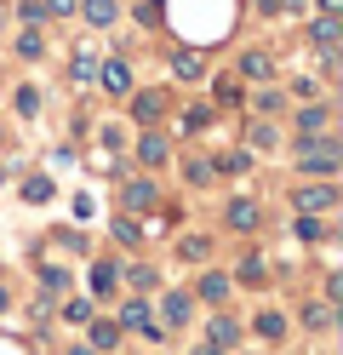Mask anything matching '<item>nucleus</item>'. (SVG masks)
Returning a JSON list of instances; mask_svg holds the SVG:
<instances>
[{
    "label": "nucleus",
    "instance_id": "f257e3e1",
    "mask_svg": "<svg viewBox=\"0 0 343 355\" xmlns=\"http://www.w3.org/2000/svg\"><path fill=\"white\" fill-rule=\"evenodd\" d=\"M297 166H304V172H337L343 166V149L332 138H304V144H297Z\"/></svg>",
    "mask_w": 343,
    "mask_h": 355
},
{
    "label": "nucleus",
    "instance_id": "f03ea898",
    "mask_svg": "<svg viewBox=\"0 0 343 355\" xmlns=\"http://www.w3.org/2000/svg\"><path fill=\"white\" fill-rule=\"evenodd\" d=\"M121 327H132V332H143V338H160V327L149 321V304H137V298H132V304L121 309Z\"/></svg>",
    "mask_w": 343,
    "mask_h": 355
},
{
    "label": "nucleus",
    "instance_id": "7ed1b4c3",
    "mask_svg": "<svg viewBox=\"0 0 343 355\" xmlns=\"http://www.w3.org/2000/svg\"><path fill=\"white\" fill-rule=\"evenodd\" d=\"M98 80H103V92H114V98H126V92H132V69H126V63H103Z\"/></svg>",
    "mask_w": 343,
    "mask_h": 355
},
{
    "label": "nucleus",
    "instance_id": "20e7f679",
    "mask_svg": "<svg viewBox=\"0 0 343 355\" xmlns=\"http://www.w3.org/2000/svg\"><path fill=\"white\" fill-rule=\"evenodd\" d=\"M337 201V189L332 184H309V189H297V207L304 212H320V207H332Z\"/></svg>",
    "mask_w": 343,
    "mask_h": 355
},
{
    "label": "nucleus",
    "instance_id": "39448f33",
    "mask_svg": "<svg viewBox=\"0 0 343 355\" xmlns=\"http://www.w3.org/2000/svg\"><path fill=\"white\" fill-rule=\"evenodd\" d=\"M160 115H166V92H137V121H160Z\"/></svg>",
    "mask_w": 343,
    "mask_h": 355
},
{
    "label": "nucleus",
    "instance_id": "423d86ee",
    "mask_svg": "<svg viewBox=\"0 0 343 355\" xmlns=\"http://www.w3.org/2000/svg\"><path fill=\"white\" fill-rule=\"evenodd\" d=\"M86 17H91L98 29H109L114 17H121V0H86Z\"/></svg>",
    "mask_w": 343,
    "mask_h": 355
},
{
    "label": "nucleus",
    "instance_id": "0eeeda50",
    "mask_svg": "<svg viewBox=\"0 0 343 355\" xmlns=\"http://www.w3.org/2000/svg\"><path fill=\"white\" fill-rule=\"evenodd\" d=\"M309 40H315V46H320V52H332V46H337V17L326 12V17H320V24L309 29Z\"/></svg>",
    "mask_w": 343,
    "mask_h": 355
},
{
    "label": "nucleus",
    "instance_id": "6e6552de",
    "mask_svg": "<svg viewBox=\"0 0 343 355\" xmlns=\"http://www.w3.org/2000/svg\"><path fill=\"white\" fill-rule=\"evenodd\" d=\"M137 155H143V166H166V155H172V149H166V138H155V132H149V138L137 144Z\"/></svg>",
    "mask_w": 343,
    "mask_h": 355
},
{
    "label": "nucleus",
    "instance_id": "1a4fd4ad",
    "mask_svg": "<svg viewBox=\"0 0 343 355\" xmlns=\"http://www.w3.org/2000/svg\"><path fill=\"white\" fill-rule=\"evenodd\" d=\"M269 69H274L269 52H246V58H240V75H246V80H269Z\"/></svg>",
    "mask_w": 343,
    "mask_h": 355
},
{
    "label": "nucleus",
    "instance_id": "9d476101",
    "mask_svg": "<svg viewBox=\"0 0 343 355\" xmlns=\"http://www.w3.org/2000/svg\"><path fill=\"white\" fill-rule=\"evenodd\" d=\"M172 69H177L183 80H200V75H206V63H200V52H177V58H172Z\"/></svg>",
    "mask_w": 343,
    "mask_h": 355
},
{
    "label": "nucleus",
    "instance_id": "9b49d317",
    "mask_svg": "<svg viewBox=\"0 0 343 355\" xmlns=\"http://www.w3.org/2000/svg\"><path fill=\"white\" fill-rule=\"evenodd\" d=\"M23 201L46 207V201H52V178H29V184H23Z\"/></svg>",
    "mask_w": 343,
    "mask_h": 355
},
{
    "label": "nucleus",
    "instance_id": "f8f14e48",
    "mask_svg": "<svg viewBox=\"0 0 343 355\" xmlns=\"http://www.w3.org/2000/svg\"><path fill=\"white\" fill-rule=\"evenodd\" d=\"M229 224H235V230H252V224H258V207H252V201H235V207H229Z\"/></svg>",
    "mask_w": 343,
    "mask_h": 355
},
{
    "label": "nucleus",
    "instance_id": "ddd939ff",
    "mask_svg": "<svg viewBox=\"0 0 343 355\" xmlns=\"http://www.w3.org/2000/svg\"><path fill=\"white\" fill-rule=\"evenodd\" d=\"M114 281H121V270H114V263H98V270H91V286H98L103 298L114 293Z\"/></svg>",
    "mask_w": 343,
    "mask_h": 355
},
{
    "label": "nucleus",
    "instance_id": "4468645a",
    "mask_svg": "<svg viewBox=\"0 0 343 355\" xmlns=\"http://www.w3.org/2000/svg\"><path fill=\"white\" fill-rule=\"evenodd\" d=\"M166 321H172V327L189 321V298H183V293H166Z\"/></svg>",
    "mask_w": 343,
    "mask_h": 355
},
{
    "label": "nucleus",
    "instance_id": "2eb2a0df",
    "mask_svg": "<svg viewBox=\"0 0 343 355\" xmlns=\"http://www.w3.org/2000/svg\"><path fill=\"white\" fill-rule=\"evenodd\" d=\"M126 201H132V207H149V201H155V184H149V178H137V184L126 189Z\"/></svg>",
    "mask_w": 343,
    "mask_h": 355
},
{
    "label": "nucleus",
    "instance_id": "dca6fc26",
    "mask_svg": "<svg viewBox=\"0 0 343 355\" xmlns=\"http://www.w3.org/2000/svg\"><path fill=\"white\" fill-rule=\"evenodd\" d=\"M63 315H69V327H80V321H91V304H86V298H69Z\"/></svg>",
    "mask_w": 343,
    "mask_h": 355
},
{
    "label": "nucleus",
    "instance_id": "f3484780",
    "mask_svg": "<svg viewBox=\"0 0 343 355\" xmlns=\"http://www.w3.org/2000/svg\"><path fill=\"white\" fill-rule=\"evenodd\" d=\"M212 344H218V349H223V344H235V321H229V315L212 321Z\"/></svg>",
    "mask_w": 343,
    "mask_h": 355
},
{
    "label": "nucleus",
    "instance_id": "a211bd4d",
    "mask_svg": "<svg viewBox=\"0 0 343 355\" xmlns=\"http://www.w3.org/2000/svg\"><path fill=\"white\" fill-rule=\"evenodd\" d=\"M17 52H23V58H40V52H46V40H40L35 29H23V40H17Z\"/></svg>",
    "mask_w": 343,
    "mask_h": 355
},
{
    "label": "nucleus",
    "instance_id": "6ab92c4d",
    "mask_svg": "<svg viewBox=\"0 0 343 355\" xmlns=\"http://www.w3.org/2000/svg\"><path fill=\"white\" fill-rule=\"evenodd\" d=\"M223 293H229L223 275H200V298H223Z\"/></svg>",
    "mask_w": 343,
    "mask_h": 355
},
{
    "label": "nucleus",
    "instance_id": "aec40b11",
    "mask_svg": "<svg viewBox=\"0 0 343 355\" xmlns=\"http://www.w3.org/2000/svg\"><path fill=\"white\" fill-rule=\"evenodd\" d=\"M132 286H137V293H149V286H155V270H143V263H132V275H126Z\"/></svg>",
    "mask_w": 343,
    "mask_h": 355
},
{
    "label": "nucleus",
    "instance_id": "412c9836",
    "mask_svg": "<svg viewBox=\"0 0 343 355\" xmlns=\"http://www.w3.org/2000/svg\"><path fill=\"white\" fill-rule=\"evenodd\" d=\"M114 338H121V327H109V321L91 332V344H98V349H114Z\"/></svg>",
    "mask_w": 343,
    "mask_h": 355
},
{
    "label": "nucleus",
    "instance_id": "4be33fe9",
    "mask_svg": "<svg viewBox=\"0 0 343 355\" xmlns=\"http://www.w3.org/2000/svg\"><path fill=\"white\" fill-rule=\"evenodd\" d=\"M297 126H304V132H320V126H326V109H304V115H297Z\"/></svg>",
    "mask_w": 343,
    "mask_h": 355
},
{
    "label": "nucleus",
    "instance_id": "5701e85b",
    "mask_svg": "<svg viewBox=\"0 0 343 355\" xmlns=\"http://www.w3.org/2000/svg\"><path fill=\"white\" fill-rule=\"evenodd\" d=\"M304 321H309V327H326V321H332V304H309Z\"/></svg>",
    "mask_w": 343,
    "mask_h": 355
},
{
    "label": "nucleus",
    "instance_id": "b1692460",
    "mask_svg": "<svg viewBox=\"0 0 343 355\" xmlns=\"http://www.w3.org/2000/svg\"><path fill=\"white\" fill-rule=\"evenodd\" d=\"M258 332H263V338H281L286 321H281V315H258Z\"/></svg>",
    "mask_w": 343,
    "mask_h": 355
},
{
    "label": "nucleus",
    "instance_id": "393cba45",
    "mask_svg": "<svg viewBox=\"0 0 343 355\" xmlns=\"http://www.w3.org/2000/svg\"><path fill=\"white\" fill-rule=\"evenodd\" d=\"M183 126H189V132H200V126H212V109H189V115H183Z\"/></svg>",
    "mask_w": 343,
    "mask_h": 355
},
{
    "label": "nucleus",
    "instance_id": "a878e982",
    "mask_svg": "<svg viewBox=\"0 0 343 355\" xmlns=\"http://www.w3.org/2000/svg\"><path fill=\"white\" fill-rule=\"evenodd\" d=\"M212 172H218L212 161H189V178H195V184H212Z\"/></svg>",
    "mask_w": 343,
    "mask_h": 355
},
{
    "label": "nucleus",
    "instance_id": "bb28decb",
    "mask_svg": "<svg viewBox=\"0 0 343 355\" xmlns=\"http://www.w3.org/2000/svg\"><path fill=\"white\" fill-rule=\"evenodd\" d=\"M35 109H40V98L29 92V86H23V92H17V115H35Z\"/></svg>",
    "mask_w": 343,
    "mask_h": 355
},
{
    "label": "nucleus",
    "instance_id": "cd10ccee",
    "mask_svg": "<svg viewBox=\"0 0 343 355\" xmlns=\"http://www.w3.org/2000/svg\"><path fill=\"white\" fill-rule=\"evenodd\" d=\"M75 80H98V63H91V58H75Z\"/></svg>",
    "mask_w": 343,
    "mask_h": 355
},
{
    "label": "nucleus",
    "instance_id": "c85d7f7f",
    "mask_svg": "<svg viewBox=\"0 0 343 355\" xmlns=\"http://www.w3.org/2000/svg\"><path fill=\"white\" fill-rule=\"evenodd\" d=\"M292 230H297V235H304V241H315V235H320V230H326V224H315V218H297V224H292Z\"/></svg>",
    "mask_w": 343,
    "mask_h": 355
},
{
    "label": "nucleus",
    "instance_id": "c756f323",
    "mask_svg": "<svg viewBox=\"0 0 343 355\" xmlns=\"http://www.w3.org/2000/svg\"><path fill=\"white\" fill-rule=\"evenodd\" d=\"M195 355H218V344H212V338H206V344H195Z\"/></svg>",
    "mask_w": 343,
    "mask_h": 355
},
{
    "label": "nucleus",
    "instance_id": "7c9ffc66",
    "mask_svg": "<svg viewBox=\"0 0 343 355\" xmlns=\"http://www.w3.org/2000/svg\"><path fill=\"white\" fill-rule=\"evenodd\" d=\"M6 304H12V298H6V286H0V315H6Z\"/></svg>",
    "mask_w": 343,
    "mask_h": 355
},
{
    "label": "nucleus",
    "instance_id": "2f4dec72",
    "mask_svg": "<svg viewBox=\"0 0 343 355\" xmlns=\"http://www.w3.org/2000/svg\"><path fill=\"white\" fill-rule=\"evenodd\" d=\"M320 6H326V12H337V6H343V0H320Z\"/></svg>",
    "mask_w": 343,
    "mask_h": 355
},
{
    "label": "nucleus",
    "instance_id": "473e14b6",
    "mask_svg": "<svg viewBox=\"0 0 343 355\" xmlns=\"http://www.w3.org/2000/svg\"><path fill=\"white\" fill-rule=\"evenodd\" d=\"M69 355H91V349H69Z\"/></svg>",
    "mask_w": 343,
    "mask_h": 355
},
{
    "label": "nucleus",
    "instance_id": "72a5a7b5",
    "mask_svg": "<svg viewBox=\"0 0 343 355\" xmlns=\"http://www.w3.org/2000/svg\"><path fill=\"white\" fill-rule=\"evenodd\" d=\"M0 178H6V172H0Z\"/></svg>",
    "mask_w": 343,
    "mask_h": 355
}]
</instances>
